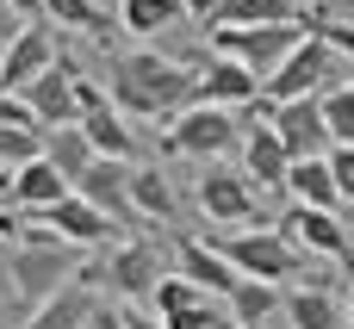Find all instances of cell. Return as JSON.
Masks as SVG:
<instances>
[{
    "instance_id": "3",
    "label": "cell",
    "mask_w": 354,
    "mask_h": 329,
    "mask_svg": "<svg viewBox=\"0 0 354 329\" xmlns=\"http://www.w3.org/2000/svg\"><path fill=\"white\" fill-rule=\"evenodd\" d=\"M236 143H243V118L230 106H212V100L180 106L168 118V131H162V149L180 156V162H224Z\"/></svg>"
},
{
    "instance_id": "27",
    "label": "cell",
    "mask_w": 354,
    "mask_h": 329,
    "mask_svg": "<svg viewBox=\"0 0 354 329\" xmlns=\"http://www.w3.org/2000/svg\"><path fill=\"white\" fill-rule=\"evenodd\" d=\"M44 156L68 174V187H75V174H87V162H93V143H87V131L81 124H50L44 131Z\"/></svg>"
},
{
    "instance_id": "25",
    "label": "cell",
    "mask_w": 354,
    "mask_h": 329,
    "mask_svg": "<svg viewBox=\"0 0 354 329\" xmlns=\"http://www.w3.org/2000/svg\"><path fill=\"white\" fill-rule=\"evenodd\" d=\"M224 305H230V317H236L243 329H261L268 317H280L286 292H280L274 280H249V274H243V280H236V292H230Z\"/></svg>"
},
{
    "instance_id": "19",
    "label": "cell",
    "mask_w": 354,
    "mask_h": 329,
    "mask_svg": "<svg viewBox=\"0 0 354 329\" xmlns=\"http://www.w3.org/2000/svg\"><path fill=\"white\" fill-rule=\"evenodd\" d=\"M280 317H286L292 329H348L342 299H336L330 286H317V280H292V292H286Z\"/></svg>"
},
{
    "instance_id": "4",
    "label": "cell",
    "mask_w": 354,
    "mask_h": 329,
    "mask_svg": "<svg viewBox=\"0 0 354 329\" xmlns=\"http://www.w3.org/2000/svg\"><path fill=\"white\" fill-rule=\"evenodd\" d=\"M224 255H230V267L236 274H249V280H274V286H292V280H317V286H330L324 274H311L305 267V249L274 224V230H236V236H224L218 243Z\"/></svg>"
},
{
    "instance_id": "10",
    "label": "cell",
    "mask_w": 354,
    "mask_h": 329,
    "mask_svg": "<svg viewBox=\"0 0 354 329\" xmlns=\"http://www.w3.org/2000/svg\"><path fill=\"white\" fill-rule=\"evenodd\" d=\"M286 143V156H330V118H324V93H305V100H274V118H268Z\"/></svg>"
},
{
    "instance_id": "35",
    "label": "cell",
    "mask_w": 354,
    "mask_h": 329,
    "mask_svg": "<svg viewBox=\"0 0 354 329\" xmlns=\"http://www.w3.org/2000/svg\"><path fill=\"white\" fill-rule=\"evenodd\" d=\"M81 329H124V305H106V299H100V305L87 311V323H81Z\"/></svg>"
},
{
    "instance_id": "11",
    "label": "cell",
    "mask_w": 354,
    "mask_h": 329,
    "mask_svg": "<svg viewBox=\"0 0 354 329\" xmlns=\"http://www.w3.org/2000/svg\"><path fill=\"white\" fill-rule=\"evenodd\" d=\"M37 224H44V230H56L68 249H106V243H112V230H118V224H112L93 199H81L75 187H68L56 205H44V212H37Z\"/></svg>"
},
{
    "instance_id": "15",
    "label": "cell",
    "mask_w": 354,
    "mask_h": 329,
    "mask_svg": "<svg viewBox=\"0 0 354 329\" xmlns=\"http://www.w3.org/2000/svg\"><path fill=\"white\" fill-rule=\"evenodd\" d=\"M199 100H212V106H249V100H261V75L249 68V62H236V56H224V50H212L205 56V68H199Z\"/></svg>"
},
{
    "instance_id": "40",
    "label": "cell",
    "mask_w": 354,
    "mask_h": 329,
    "mask_svg": "<svg viewBox=\"0 0 354 329\" xmlns=\"http://www.w3.org/2000/svg\"><path fill=\"white\" fill-rule=\"evenodd\" d=\"M0 199H12V168L0 162Z\"/></svg>"
},
{
    "instance_id": "17",
    "label": "cell",
    "mask_w": 354,
    "mask_h": 329,
    "mask_svg": "<svg viewBox=\"0 0 354 329\" xmlns=\"http://www.w3.org/2000/svg\"><path fill=\"white\" fill-rule=\"evenodd\" d=\"M286 168H292V156H286L280 131H274L268 118H255V124L243 131V174H249L261 193H280V187H286Z\"/></svg>"
},
{
    "instance_id": "32",
    "label": "cell",
    "mask_w": 354,
    "mask_h": 329,
    "mask_svg": "<svg viewBox=\"0 0 354 329\" xmlns=\"http://www.w3.org/2000/svg\"><path fill=\"white\" fill-rule=\"evenodd\" d=\"M218 317H224V311H218L212 299H199V305H187V311L162 317V323H168V329H218Z\"/></svg>"
},
{
    "instance_id": "45",
    "label": "cell",
    "mask_w": 354,
    "mask_h": 329,
    "mask_svg": "<svg viewBox=\"0 0 354 329\" xmlns=\"http://www.w3.org/2000/svg\"><path fill=\"white\" fill-rule=\"evenodd\" d=\"M348 6H354V0H348Z\"/></svg>"
},
{
    "instance_id": "16",
    "label": "cell",
    "mask_w": 354,
    "mask_h": 329,
    "mask_svg": "<svg viewBox=\"0 0 354 329\" xmlns=\"http://www.w3.org/2000/svg\"><path fill=\"white\" fill-rule=\"evenodd\" d=\"M174 261H180V274L199 286V292H212V299H230L236 292V267H230V255L218 249V243H199V236H174Z\"/></svg>"
},
{
    "instance_id": "41",
    "label": "cell",
    "mask_w": 354,
    "mask_h": 329,
    "mask_svg": "<svg viewBox=\"0 0 354 329\" xmlns=\"http://www.w3.org/2000/svg\"><path fill=\"white\" fill-rule=\"evenodd\" d=\"M6 236H19V224H12V218H6V205H0V243H6Z\"/></svg>"
},
{
    "instance_id": "36",
    "label": "cell",
    "mask_w": 354,
    "mask_h": 329,
    "mask_svg": "<svg viewBox=\"0 0 354 329\" xmlns=\"http://www.w3.org/2000/svg\"><path fill=\"white\" fill-rule=\"evenodd\" d=\"M19 25H25V19H19V12H12V6L0 0V56H6V44L19 37Z\"/></svg>"
},
{
    "instance_id": "7",
    "label": "cell",
    "mask_w": 354,
    "mask_h": 329,
    "mask_svg": "<svg viewBox=\"0 0 354 329\" xmlns=\"http://www.w3.org/2000/svg\"><path fill=\"white\" fill-rule=\"evenodd\" d=\"M299 37H305V25H212V50L249 62L261 81L280 68V56H286Z\"/></svg>"
},
{
    "instance_id": "14",
    "label": "cell",
    "mask_w": 354,
    "mask_h": 329,
    "mask_svg": "<svg viewBox=\"0 0 354 329\" xmlns=\"http://www.w3.org/2000/svg\"><path fill=\"white\" fill-rule=\"evenodd\" d=\"M50 62H56V37H50V25L25 19V25H19V37L6 44V56H0V87H6V93H25Z\"/></svg>"
},
{
    "instance_id": "5",
    "label": "cell",
    "mask_w": 354,
    "mask_h": 329,
    "mask_svg": "<svg viewBox=\"0 0 354 329\" xmlns=\"http://www.w3.org/2000/svg\"><path fill=\"white\" fill-rule=\"evenodd\" d=\"M81 274H87L93 286H106L112 299L143 305L149 286H156V274H162V236H124V243H106V255L87 261Z\"/></svg>"
},
{
    "instance_id": "23",
    "label": "cell",
    "mask_w": 354,
    "mask_h": 329,
    "mask_svg": "<svg viewBox=\"0 0 354 329\" xmlns=\"http://www.w3.org/2000/svg\"><path fill=\"white\" fill-rule=\"evenodd\" d=\"M311 0H218L212 25H305Z\"/></svg>"
},
{
    "instance_id": "29",
    "label": "cell",
    "mask_w": 354,
    "mask_h": 329,
    "mask_svg": "<svg viewBox=\"0 0 354 329\" xmlns=\"http://www.w3.org/2000/svg\"><path fill=\"white\" fill-rule=\"evenodd\" d=\"M44 19L50 25H68V31H87V37H100L106 44V6H93V0H44Z\"/></svg>"
},
{
    "instance_id": "2",
    "label": "cell",
    "mask_w": 354,
    "mask_h": 329,
    "mask_svg": "<svg viewBox=\"0 0 354 329\" xmlns=\"http://www.w3.org/2000/svg\"><path fill=\"white\" fill-rule=\"evenodd\" d=\"M75 255H81V249H68L56 230H44V224H19V236H12V255H6L12 292H19L25 305L50 299L62 280H75V274H81V261H75Z\"/></svg>"
},
{
    "instance_id": "39",
    "label": "cell",
    "mask_w": 354,
    "mask_h": 329,
    "mask_svg": "<svg viewBox=\"0 0 354 329\" xmlns=\"http://www.w3.org/2000/svg\"><path fill=\"white\" fill-rule=\"evenodd\" d=\"M6 6H12L19 19H44V0H6Z\"/></svg>"
},
{
    "instance_id": "20",
    "label": "cell",
    "mask_w": 354,
    "mask_h": 329,
    "mask_svg": "<svg viewBox=\"0 0 354 329\" xmlns=\"http://www.w3.org/2000/svg\"><path fill=\"white\" fill-rule=\"evenodd\" d=\"M62 193H68V174H62L44 149L12 168V205H19V212H44V205H56Z\"/></svg>"
},
{
    "instance_id": "21",
    "label": "cell",
    "mask_w": 354,
    "mask_h": 329,
    "mask_svg": "<svg viewBox=\"0 0 354 329\" xmlns=\"http://www.w3.org/2000/svg\"><path fill=\"white\" fill-rule=\"evenodd\" d=\"M75 124L87 131L93 156H118V162H137V156H143V143H137V131L124 124V112H118V106H93V112H81Z\"/></svg>"
},
{
    "instance_id": "34",
    "label": "cell",
    "mask_w": 354,
    "mask_h": 329,
    "mask_svg": "<svg viewBox=\"0 0 354 329\" xmlns=\"http://www.w3.org/2000/svg\"><path fill=\"white\" fill-rule=\"evenodd\" d=\"M75 106H81V112H93V106H112V93H106V87H100V81L81 68V62H75Z\"/></svg>"
},
{
    "instance_id": "13",
    "label": "cell",
    "mask_w": 354,
    "mask_h": 329,
    "mask_svg": "<svg viewBox=\"0 0 354 329\" xmlns=\"http://www.w3.org/2000/svg\"><path fill=\"white\" fill-rule=\"evenodd\" d=\"M25 106H31L37 131H50V124H75V118H81V106H75V56H56V62L25 87Z\"/></svg>"
},
{
    "instance_id": "9",
    "label": "cell",
    "mask_w": 354,
    "mask_h": 329,
    "mask_svg": "<svg viewBox=\"0 0 354 329\" xmlns=\"http://www.w3.org/2000/svg\"><path fill=\"white\" fill-rule=\"evenodd\" d=\"M199 212H205V224H249L255 218V180L243 174V168H218V162H199Z\"/></svg>"
},
{
    "instance_id": "43",
    "label": "cell",
    "mask_w": 354,
    "mask_h": 329,
    "mask_svg": "<svg viewBox=\"0 0 354 329\" xmlns=\"http://www.w3.org/2000/svg\"><path fill=\"white\" fill-rule=\"evenodd\" d=\"M218 329H243V323H236V317H218Z\"/></svg>"
},
{
    "instance_id": "12",
    "label": "cell",
    "mask_w": 354,
    "mask_h": 329,
    "mask_svg": "<svg viewBox=\"0 0 354 329\" xmlns=\"http://www.w3.org/2000/svg\"><path fill=\"white\" fill-rule=\"evenodd\" d=\"M131 168L137 162H118V156H93L87 174H75V193L93 199L112 224H137V205H131Z\"/></svg>"
},
{
    "instance_id": "8",
    "label": "cell",
    "mask_w": 354,
    "mask_h": 329,
    "mask_svg": "<svg viewBox=\"0 0 354 329\" xmlns=\"http://www.w3.org/2000/svg\"><path fill=\"white\" fill-rule=\"evenodd\" d=\"M280 230H286L305 255L348 261V267H354V230H348V218H342V205L330 212V205H299V199H292V212L280 218Z\"/></svg>"
},
{
    "instance_id": "37",
    "label": "cell",
    "mask_w": 354,
    "mask_h": 329,
    "mask_svg": "<svg viewBox=\"0 0 354 329\" xmlns=\"http://www.w3.org/2000/svg\"><path fill=\"white\" fill-rule=\"evenodd\" d=\"M124 329H168L156 311H137V305H124Z\"/></svg>"
},
{
    "instance_id": "26",
    "label": "cell",
    "mask_w": 354,
    "mask_h": 329,
    "mask_svg": "<svg viewBox=\"0 0 354 329\" xmlns=\"http://www.w3.org/2000/svg\"><path fill=\"white\" fill-rule=\"evenodd\" d=\"M180 19H187L180 0H118V25H124L131 37H162V31H174Z\"/></svg>"
},
{
    "instance_id": "42",
    "label": "cell",
    "mask_w": 354,
    "mask_h": 329,
    "mask_svg": "<svg viewBox=\"0 0 354 329\" xmlns=\"http://www.w3.org/2000/svg\"><path fill=\"white\" fill-rule=\"evenodd\" d=\"M342 311H348V329H354V286H348V299H342Z\"/></svg>"
},
{
    "instance_id": "38",
    "label": "cell",
    "mask_w": 354,
    "mask_h": 329,
    "mask_svg": "<svg viewBox=\"0 0 354 329\" xmlns=\"http://www.w3.org/2000/svg\"><path fill=\"white\" fill-rule=\"evenodd\" d=\"M180 6H187V19H199V25L218 19V0H180Z\"/></svg>"
},
{
    "instance_id": "30",
    "label": "cell",
    "mask_w": 354,
    "mask_h": 329,
    "mask_svg": "<svg viewBox=\"0 0 354 329\" xmlns=\"http://www.w3.org/2000/svg\"><path fill=\"white\" fill-rule=\"evenodd\" d=\"M324 118H330V143H354V75L324 87Z\"/></svg>"
},
{
    "instance_id": "44",
    "label": "cell",
    "mask_w": 354,
    "mask_h": 329,
    "mask_svg": "<svg viewBox=\"0 0 354 329\" xmlns=\"http://www.w3.org/2000/svg\"><path fill=\"white\" fill-rule=\"evenodd\" d=\"M348 224H354V205H348Z\"/></svg>"
},
{
    "instance_id": "1",
    "label": "cell",
    "mask_w": 354,
    "mask_h": 329,
    "mask_svg": "<svg viewBox=\"0 0 354 329\" xmlns=\"http://www.w3.org/2000/svg\"><path fill=\"white\" fill-rule=\"evenodd\" d=\"M106 93H112V106L124 112V118H174L180 106H193L199 100V75H193V62H180V56H162V50H118L112 56V75H106Z\"/></svg>"
},
{
    "instance_id": "24",
    "label": "cell",
    "mask_w": 354,
    "mask_h": 329,
    "mask_svg": "<svg viewBox=\"0 0 354 329\" xmlns=\"http://www.w3.org/2000/svg\"><path fill=\"white\" fill-rule=\"evenodd\" d=\"M131 205H137V218H156V224H174V212H180V199H174V180L162 174V168H131Z\"/></svg>"
},
{
    "instance_id": "18",
    "label": "cell",
    "mask_w": 354,
    "mask_h": 329,
    "mask_svg": "<svg viewBox=\"0 0 354 329\" xmlns=\"http://www.w3.org/2000/svg\"><path fill=\"white\" fill-rule=\"evenodd\" d=\"M93 305H100L93 280H87V274H75V280H62V286H56L50 299H37V305H31L25 329H81Z\"/></svg>"
},
{
    "instance_id": "31",
    "label": "cell",
    "mask_w": 354,
    "mask_h": 329,
    "mask_svg": "<svg viewBox=\"0 0 354 329\" xmlns=\"http://www.w3.org/2000/svg\"><path fill=\"white\" fill-rule=\"evenodd\" d=\"M305 25H311L317 37H330V50H336L342 62H354V25H348V19H330L324 6H311V12H305Z\"/></svg>"
},
{
    "instance_id": "22",
    "label": "cell",
    "mask_w": 354,
    "mask_h": 329,
    "mask_svg": "<svg viewBox=\"0 0 354 329\" xmlns=\"http://www.w3.org/2000/svg\"><path fill=\"white\" fill-rule=\"evenodd\" d=\"M286 193L299 199V205H342V187H336V174H330V156H299L292 168H286Z\"/></svg>"
},
{
    "instance_id": "28",
    "label": "cell",
    "mask_w": 354,
    "mask_h": 329,
    "mask_svg": "<svg viewBox=\"0 0 354 329\" xmlns=\"http://www.w3.org/2000/svg\"><path fill=\"white\" fill-rule=\"evenodd\" d=\"M199 299H212V292H199V286H193V280H187V274H180V267H174V274H168V267H162V274H156V286H149V299H143V305H149V311H156V317H174V311H187V305H199Z\"/></svg>"
},
{
    "instance_id": "33",
    "label": "cell",
    "mask_w": 354,
    "mask_h": 329,
    "mask_svg": "<svg viewBox=\"0 0 354 329\" xmlns=\"http://www.w3.org/2000/svg\"><path fill=\"white\" fill-rule=\"evenodd\" d=\"M330 174L342 187V205H354V143H330Z\"/></svg>"
},
{
    "instance_id": "6",
    "label": "cell",
    "mask_w": 354,
    "mask_h": 329,
    "mask_svg": "<svg viewBox=\"0 0 354 329\" xmlns=\"http://www.w3.org/2000/svg\"><path fill=\"white\" fill-rule=\"evenodd\" d=\"M348 68H342V56L330 50V37H317V31H305L286 56H280V68L261 81V93L268 100H305V93H324L330 81H342Z\"/></svg>"
}]
</instances>
